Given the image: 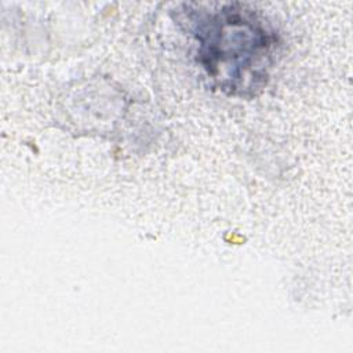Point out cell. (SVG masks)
<instances>
[{"label": "cell", "mask_w": 353, "mask_h": 353, "mask_svg": "<svg viewBox=\"0 0 353 353\" xmlns=\"http://www.w3.org/2000/svg\"><path fill=\"white\" fill-rule=\"evenodd\" d=\"M241 11L230 6L205 15L196 34L207 74L222 91L244 95L266 77L272 36L256 18Z\"/></svg>", "instance_id": "6da1fadb"}]
</instances>
